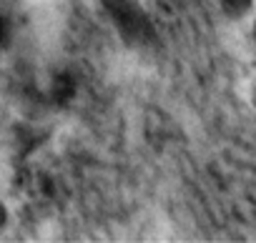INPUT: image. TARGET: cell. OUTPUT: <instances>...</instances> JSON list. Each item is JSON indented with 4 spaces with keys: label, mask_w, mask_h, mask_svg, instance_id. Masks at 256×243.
I'll return each mask as SVG.
<instances>
[{
    "label": "cell",
    "mask_w": 256,
    "mask_h": 243,
    "mask_svg": "<svg viewBox=\"0 0 256 243\" xmlns=\"http://www.w3.org/2000/svg\"><path fill=\"white\" fill-rule=\"evenodd\" d=\"M216 3H218V10H221V15L226 20L241 23V20H246L254 13L256 0H216Z\"/></svg>",
    "instance_id": "6da1fadb"
},
{
    "label": "cell",
    "mask_w": 256,
    "mask_h": 243,
    "mask_svg": "<svg viewBox=\"0 0 256 243\" xmlns=\"http://www.w3.org/2000/svg\"><path fill=\"white\" fill-rule=\"evenodd\" d=\"M10 223H13V211H10L8 201L0 196V236H3V233L10 228Z\"/></svg>",
    "instance_id": "7a4b0ae2"
},
{
    "label": "cell",
    "mask_w": 256,
    "mask_h": 243,
    "mask_svg": "<svg viewBox=\"0 0 256 243\" xmlns=\"http://www.w3.org/2000/svg\"><path fill=\"white\" fill-rule=\"evenodd\" d=\"M251 40L256 43V15H254V20H251Z\"/></svg>",
    "instance_id": "5b68a950"
},
{
    "label": "cell",
    "mask_w": 256,
    "mask_h": 243,
    "mask_svg": "<svg viewBox=\"0 0 256 243\" xmlns=\"http://www.w3.org/2000/svg\"><path fill=\"white\" fill-rule=\"evenodd\" d=\"M248 100H251V105H254V110H256V80L251 83V90H248Z\"/></svg>",
    "instance_id": "3957f363"
},
{
    "label": "cell",
    "mask_w": 256,
    "mask_h": 243,
    "mask_svg": "<svg viewBox=\"0 0 256 243\" xmlns=\"http://www.w3.org/2000/svg\"><path fill=\"white\" fill-rule=\"evenodd\" d=\"M6 38V23H3V15H0V43H3Z\"/></svg>",
    "instance_id": "277c9868"
}]
</instances>
